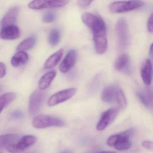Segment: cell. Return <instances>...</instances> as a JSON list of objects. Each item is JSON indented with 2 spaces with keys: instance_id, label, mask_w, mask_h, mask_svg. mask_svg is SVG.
Segmentation results:
<instances>
[{
  "instance_id": "1",
  "label": "cell",
  "mask_w": 153,
  "mask_h": 153,
  "mask_svg": "<svg viewBox=\"0 0 153 153\" xmlns=\"http://www.w3.org/2000/svg\"><path fill=\"white\" fill-rule=\"evenodd\" d=\"M83 23L92 30L93 35L105 36L106 27L105 23L99 16L90 13H85L81 16Z\"/></svg>"
},
{
  "instance_id": "2",
  "label": "cell",
  "mask_w": 153,
  "mask_h": 153,
  "mask_svg": "<svg viewBox=\"0 0 153 153\" xmlns=\"http://www.w3.org/2000/svg\"><path fill=\"white\" fill-rule=\"evenodd\" d=\"M32 124L35 128L43 129L51 127H63L65 123L63 120L57 117L41 114L33 119Z\"/></svg>"
},
{
  "instance_id": "3",
  "label": "cell",
  "mask_w": 153,
  "mask_h": 153,
  "mask_svg": "<svg viewBox=\"0 0 153 153\" xmlns=\"http://www.w3.org/2000/svg\"><path fill=\"white\" fill-rule=\"evenodd\" d=\"M144 5V2L140 1H115L109 5L108 9L111 13L119 14L135 10Z\"/></svg>"
},
{
  "instance_id": "4",
  "label": "cell",
  "mask_w": 153,
  "mask_h": 153,
  "mask_svg": "<svg viewBox=\"0 0 153 153\" xmlns=\"http://www.w3.org/2000/svg\"><path fill=\"white\" fill-rule=\"evenodd\" d=\"M117 40V47L120 51L125 50L128 43V31L127 21L124 19H118L115 26Z\"/></svg>"
},
{
  "instance_id": "5",
  "label": "cell",
  "mask_w": 153,
  "mask_h": 153,
  "mask_svg": "<svg viewBox=\"0 0 153 153\" xmlns=\"http://www.w3.org/2000/svg\"><path fill=\"white\" fill-rule=\"evenodd\" d=\"M37 140V137L34 135L24 136L19 139L17 143L10 144L6 146L7 151L10 153H21Z\"/></svg>"
},
{
  "instance_id": "6",
  "label": "cell",
  "mask_w": 153,
  "mask_h": 153,
  "mask_svg": "<svg viewBox=\"0 0 153 153\" xmlns=\"http://www.w3.org/2000/svg\"><path fill=\"white\" fill-rule=\"evenodd\" d=\"M77 92L75 88H71L59 91L49 98L48 105L50 106H55L71 98Z\"/></svg>"
},
{
  "instance_id": "7",
  "label": "cell",
  "mask_w": 153,
  "mask_h": 153,
  "mask_svg": "<svg viewBox=\"0 0 153 153\" xmlns=\"http://www.w3.org/2000/svg\"><path fill=\"white\" fill-rule=\"evenodd\" d=\"M68 1H33L29 2L28 7L32 10L45 9L56 8L66 6Z\"/></svg>"
},
{
  "instance_id": "8",
  "label": "cell",
  "mask_w": 153,
  "mask_h": 153,
  "mask_svg": "<svg viewBox=\"0 0 153 153\" xmlns=\"http://www.w3.org/2000/svg\"><path fill=\"white\" fill-rule=\"evenodd\" d=\"M45 94L42 90L34 91L29 97V112L32 115H34L40 110L43 102Z\"/></svg>"
},
{
  "instance_id": "9",
  "label": "cell",
  "mask_w": 153,
  "mask_h": 153,
  "mask_svg": "<svg viewBox=\"0 0 153 153\" xmlns=\"http://www.w3.org/2000/svg\"><path fill=\"white\" fill-rule=\"evenodd\" d=\"M133 131L128 129L118 134L119 139L114 147L118 150H127L131 146L129 138L133 135Z\"/></svg>"
},
{
  "instance_id": "10",
  "label": "cell",
  "mask_w": 153,
  "mask_h": 153,
  "mask_svg": "<svg viewBox=\"0 0 153 153\" xmlns=\"http://www.w3.org/2000/svg\"><path fill=\"white\" fill-rule=\"evenodd\" d=\"M77 59L76 51L75 50H70L66 54L59 67L61 72L66 73L73 68Z\"/></svg>"
},
{
  "instance_id": "11",
  "label": "cell",
  "mask_w": 153,
  "mask_h": 153,
  "mask_svg": "<svg viewBox=\"0 0 153 153\" xmlns=\"http://www.w3.org/2000/svg\"><path fill=\"white\" fill-rule=\"evenodd\" d=\"M20 30L16 25L3 27L0 31V38L5 40H14L20 36Z\"/></svg>"
},
{
  "instance_id": "12",
  "label": "cell",
  "mask_w": 153,
  "mask_h": 153,
  "mask_svg": "<svg viewBox=\"0 0 153 153\" xmlns=\"http://www.w3.org/2000/svg\"><path fill=\"white\" fill-rule=\"evenodd\" d=\"M140 75L143 82L146 85H149L152 81V65L149 59L146 60L140 69Z\"/></svg>"
},
{
  "instance_id": "13",
  "label": "cell",
  "mask_w": 153,
  "mask_h": 153,
  "mask_svg": "<svg viewBox=\"0 0 153 153\" xmlns=\"http://www.w3.org/2000/svg\"><path fill=\"white\" fill-rule=\"evenodd\" d=\"M19 11V7H13L10 9L2 19L1 26L3 27L7 26L15 25L17 20Z\"/></svg>"
},
{
  "instance_id": "14",
  "label": "cell",
  "mask_w": 153,
  "mask_h": 153,
  "mask_svg": "<svg viewBox=\"0 0 153 153\" xmlns=\"http://www.w3.org/2000/svg\"><path fill=\"white\" fill-rule=\"evenodd\" d=\"M96 51L99 54L104 53L107 50L108 42L105 36L101 35H93Z\"/></svg>"
},
{
  "instance_id": "15",
  "label": "cell",
  "mask_w": 153,
  "mask_h": 153,
  "mask_svg": "<svg viewBox=\"0 0 153 153\" xmlns=\"http://www.w3.org/2000/svg\"><path fill=\"white\" fill-rule=\"evenodd\" d=\"M118 88L114 85L105 87L102 92L101 99L105 102L111 103L114 101L116 97V92Z\"/></svg>"
},
{
  "instance_id": "16",
  "label": "cell",
  "mask_w": 153,
  "mask_h": 153,
  "mask_svg": "<svg viewBox=\"0 0 153 153\" xmlns=\"http://www.w3.org/2000/svg\"><path fill=\"white\" fill-rule=\"evenodd\" d=\"M63 54V49H60L52 54L45 61L44 68L45 70H50L55 68L61 59Z\"/></svg>"
},
{
  "instance_id": "17",
  "label": "cell",
  "mask_w": 153,
  "mask_h": 153,
  "mask_svg": "<svg viewBox=\"0 0 153 153\" xmlns=\"http://www.w3.org/2000/svg\"><path fill=\"white\" fill-rule=\"evenodd\" d=\"M56 76V72L55 71H50L43 75L40 78L38 82L39 90L42 91L47 89L50 86Z\"/></svg>"
},
{
  "instance_id": "18",
  "label": "cell",
  "mask_w": 153,
  "mask_h": 153,
  "mask_svg": "<svg viewBox=\"0 0 153 153\" xmlns=\"http://www.w3.org/2000/svg\"><path fill=\"white\" fill-rule=\"evenodd\" d=\"M129 57L126 53H122L118 56L114 62V68L118 71L128 70L129 65Z\"/></svg>"
},
{
  "instance_id": "19",
  "label": "cell",
  "mask_w": 153,
  "mask_h": 153,
  "mask_svg": "<svg viewBox=\"0 0 153 153\" xmlns=\"http://www.w3.org/2000/svg\"><path fill=\"white\" fill-rule=\"evenodd\" d=\"M28 60V56L26 53L19 51L11 59V64L13 67H19L27 63Z\"/></svg>"
},
{
  "instance_id": "20",
  "label": "cell",
  "mask_w": 153,
  "mask_h": 153,
  "mask_svg": "<svg viewBox=\"0 0 153 153\" xmlns=\"http://www.w3.org/2000/svg\"><path fill=\"white\" fill-rule=\"evenodd\" d=\"M16 93L13 92L5 93L0 97V114L16 99Z\"/></svg>"
},
{
  "instance_id": "21",
  "label": "cell",
  "mask_w": 153,
  "mask_h": 153,
  "mask_svg": "<svg viewBox=\"0 0 153 153\" xmlns=\"http://www.w3.org/2000/svg\"><path fill=\"white\" fill-rule=\"evenodd\" d=\"M110 123H111V117L110 109H109L102 113L100 120L97 125V130H103Z\"/></svg>"
},
{
  "instance_id": "22",
  "label": "cell",
  "mask_w": 153,
  "mask_h": 153,
  "mask_svg": "<svg viewBox=\"0 0 153 153\" xmlns=\"http://www.w3.org/2000/svg\"><path fill=\"white\" fill-rule=\"evenodd\" d=\"M36 43V38L35 36L27 37L22 41L18 46L17 50L21 51H28L32 49Z\"/></svg>"
},
{
  "instance_id": "23",
  "label": "cell",
  "mask_w": 153,
  "mask_h": 153,
  "mask_svg": "<svg viewBox=\"0 0 153 153\" xmlns=\"http://www.w3.org/2000/svg\"><path fill=\"white\" fill-rule=\"evenodd\" d=\"M19 137L18 135L14 134L0 135V148L6 147L10 144L15 143Z\"/></svg>"
},
{
  "instance_id": "24",
  "label": "cell",
  "mask_w": 153,
  "mask_h": 153,
  "mask_svg": "<svg viewBox=\"0 0 153 153\" xmlns=\"http://www.w3.org/2000/svg\"><path fill=\"white\" fill-rule=\"evenodd\" d=\"M61 34L58 29H53L51 31L48 36V42L51 46L58 45L60 40Z\"/></svg>"
},
{
  "instance_id": "25",
  "label": "cell",
  "mask_w": 153,
  "mask_h": 153,
  "mask_svg": "<svg viewBox=\"0 0 153 153\" xmlns=\"http://www.w3.org/2000/svg\"><path fill=\"white\" fill-rule=\"evenodd\" d=\"M115 99L120 108L124 109L127 106V100L123 91L121 89H118L117 90Z\"/></svg>"
},
{
  "instance_id": "26",
  "label": "cell",
  "mask_w": 153,
  "mask_h": 153,
  "mask_svg": "<svg viewBox=\"0 0 153 153\" xmlns=\"http://www.w3.org/2000/svg\"><path fill=\"white\" fill-rule=\"evenodd\" d=\"M137 97L140 100L141 102L145 105L146 107H149L152 105V101L149 98L148 96L143 94L140 92H137L136 94Z\"/></svg>"
},
{
  "instance_id": "27",
  "label": "cell",
  "mask_w": 153,
  "mask_h": 153,
  "mask_svg": "<svg viewBox=\"0 0 153 153\" xmlns=\"http://www.w3.org/2000/svg\"><path fill=\"white\" fill-rule=\"evenodd\" d=\"M56 19V14L53 11L46 12L43 17V21L45 23H51L55 21Z\"/></svg>"
},
{
  "instance_id": "28",
  "label": "cell",
  "mask_w": 153,
  "mask_h": 153,
  "mask_svg": "<svg viewBox=\"0 0 153 153\" xmlns=\"http://www.w3.org/2000/svg\"><path fill=\"white\" fill-rule=\"evenodd\" d=\"M119 139L118 134L112 135L108 138L107 140V144L111 147H114L117 143Z\"/></svg>"
},
{
  "instance_id": "29",
  "label": "cell",
  "mask_w": 153,
  "mask_h": 153,
  "mask_svg": "<svg viewBox=\"0 0 153 153\" xmlns=\"http://www.w3.org/2000/svg\"><path fill=\"white\" fill-rule=\"evenodd\" d=\"M142 146L149 150V151H153V142L149 140H146V141H143L142 143Z\"/></svg>"
},
{
  "instance_id": "30",
  "label": "cell",
  "mask_w": 153,
  "mask_h": 153,
  "mask_svg": "<svg viewBox=\"0 0 153 153\" xmlns=\"http://www.w3.org/2000/svg\"><path fill=\"white\" fill-rule=\"evenodd\" d=\"M7 68L4 63L0 62V79L2 78L6 74Z\"/></svg>"
},
{
  "instance_id": "31",
  "label": "cell",
  "mask_w": 153,
  "mask_h": 153,
  "mask_svg": "<svg viewBox=\"0 0 153 153\" xmlns=\"http://www.w3.org/2000/svg\"><path fill=\"white\" fill-rule=\"evenodd\" d=\"M147 29L150 33H153V14H151L147 22Z\"/></svg>"
},
{
  "instance_id": "32",
  "label": "cell",
  "mask_w": 153,
  "mask_h": 153,
  "mask_svg": "<svg viewBox=\"0 0 153 153\" xmlns=\"http://www.w3.org/2000/svg\"><path fill=\"white\" fill-rule=\"evenodd\" d=\"M93 2L92 1H77L79 6L81 7H87L89 6L91 3Z\"/></svg>"
},
{
  "instance_id": "33",
  "label": "cell",
  "mask_w": 153,
  "mask_h": 153,
  "mask_svg": "<svg viewBox=\"0 0 153 153\" xmlns=\"http://www.w3.org/2000/svg\"><path fill=\"white\" fill-rule=\"evenodd\" d=\"M12 115L13 117H17V118H19V117H21L22 116V113L20 112V111H15L14 112L12 113Z\"/></svg>"
},
{
  "instance_id": "34",
  "label": "cell",
  "mask_w": 153,
  "mask_h": 153,
  "mask_svg": "<svg viewBox=\"0 0 153 153\" xmlns=\"http://www.w3.org/2000/svg\"><path fill=\"white\" fill-rule=\"evenodd\" d=\"M152 48H153V45H151L150 46V49H149V55L151 56V58L152 57V55H153V51H152Z\"/></svg>"
},
{
  "instance_id": "35",
  "label": "cell",
  "mask_w": 153,
  "mask_h": 153,
  "mask_svg": "<svg viewBox=\"0 0 153 153\" xmlns=\"http://www.w3.org/2000/svg\"><path fill=\"white\" fill-rule=\"evenodd\" d=\"M98 153H116V152L114 151H102V152H99Z\"/></svg>"
},
{
  "instance_id": "36",
  "label": "cell",
  "mask_w": 153,
  "mask_h": 153,
  "mask_svg": "<svg viewBox=\"0 0 153 153\" xmlns=\"http://www.w3.org/2000/svg\"><path fill=\"white\" fill-rule=\"evenodd\" d=\"M61 153H72L71 151H69V150H65V151H63Z\"/></svg>"
},
{
  "instance_id": "37",
  "label": "cell",
  "mask_w": 153,
  "mask_h": 153,
  "mask_svg": "<svg viewBox=\"0 0 153 153\" xmlns=\"http://www.w3.org/2000/svg\"><path fill=\"white\" fill-rule=\"evenodd\" d=\"M36 153V152H28V153Z\"/></svg>"
},
{
  "instance_id": "38",
  "label": "cell",
  "mask_w": 153,
  "mask_h": 153,
  "mask_svg": "<svg viewBox=\"0 0 153 153\" xmlns=\"http://www.w3.org/2000/svg\"><path fill=\"white\" fill-rule=\"evenodd\" d=\"M0 153H2V152H1V151H0Z\"/></svg>"
}]
</instances>
